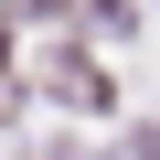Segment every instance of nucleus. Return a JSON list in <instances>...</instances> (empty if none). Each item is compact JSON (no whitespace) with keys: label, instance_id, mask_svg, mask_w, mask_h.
Returning a JSON list of instances; mask_svg holds the SVG:
<instances>
[{"label":"nucleus","instance_id":"obj_1","mask_svg":"<svg viewBox=\"0 0 160 160\" xmlns=\"http://www.w3.org/2000/svg\"><path fill=\"white\" fill-rule=\"evenodd\" d=\"M43 86H53L64 107H86V118H107V107H118V86H107V64H96L86 43H75V32H64V43L43 53Z\"/></svg>","mask_w":160,"mask_h":160},{"label":"nucleus","instance_id":"obj_2","mask_svg":"<svg viewBox=\"0 0 160 160\" xmlns=\"http://www.w3.org/2000/svg\"><path fill=\"white\" fill-rule=\"evenodd\" d=\"M22 118V75H11V53H0V128Z\"/></svg>","mask_w":160,"mask_h":160},{"label":"nucleus","instance_id":"obj_3","mask_svg":"<svg viewBox=\"0 0 160 160\" xmlns=\"http://www.w3.org/2000/svg\"><path fill=\"white\" fill-rule=\"evenodd\" d=\"M32 160H75V139H53V149H32Z\"/></svg>","mask_w":160,"mask_h":160},{"label":"nucleus","instance_id":"obj_4","mask_svg":"<svg viewBox=\"0 0 160 160\" xmlns=\"http://www.w3.org/2000/svg\"><path fill=\"white\" fill-rule=\"evenodd\" d=\"M32 11H75V0H32Z\"/></svg>","mask_w":160,"mask_h":160}]
</instances>
